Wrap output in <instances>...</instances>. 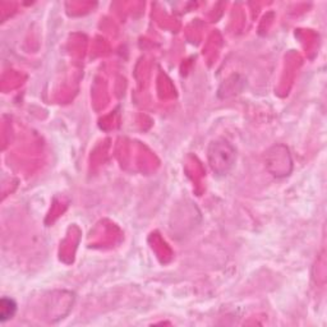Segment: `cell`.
I'll return each instance as SVG.
<instances>
[{"instance_id":"1","label":"cell","mask_w":327,"mask_h":327,"mask_svg":"<svg viewBox=\"0 0 327 327\" xmlns=\"http://www.w3.org/2000/svg\"><path fill=\"white\" fill-rule=\"evenodd\" d=\"M16 313V303L12 299L3 298L0 302V320L1 322H5L7 320L12 318Z\"/></svg>"}]
</instances>
